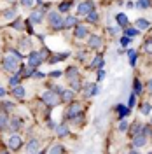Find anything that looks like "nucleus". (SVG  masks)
I'll return each mask as SVG.
<instances>
[{
	"instance_id": "40",
	"label": "nucleus",
	"mask_w": 152,
	"mask_h": 154,
	"mask_svg": "<svg viewBox=\"0 0 152 154\" xmlns=\"http://www.w3.org/2000/svg\"><path fill=\"white\" fill-rule=\"evenodd\" d=\"M142 135H145V137H152V125H143L142 126Z\"/></svg>"
},
{
	"instance_id": "41",
	"label": "nucleus",
	"mask_w": 152,
	"mask_h": 154,
	"mask_svg": "<svg viewBox=\"0 0 152 154\" xmlns=\"http://www.w3.org/2000/svg\"><path fill=\"white\" fill-rule=\"evenodd\" d=\"M12 28H14V30H23V28H26V25H25V21L16 19V21L12 23Z\"/></svg>"
},
{
	"instance_id": "34",
	"label": "nucleus",
	"mask_w": 152,
	"mask_h": 154,
	"mask_svg": "<svg viewBox=\"0 0 152 154\" xmlns=\"http://www.w3.org/2000/svg\"><path fill=\"white\" fill-rule=\"evenodd\" d=\"M16 7H9V9H5V11H2V16L4 18H7V19H11V18H14L16 16Z\"/></svg>"
},
{
	"instance_id": "6",
	"label": "nucleus",
	"mask_w": 152,
	"mask_h": 154,
	"mask_svg": "<svg viewBox=\"0 0 152 154\" xmlns=\"http://www.w3.org/2000/svg\"><path fill=\"white\" fill-rule=\"evenodd\" d=\"M19 61H21L19 58L9 54V56L4 58V68H5V70H9V72H16L18 67H19Z\"/></svg>"
},
{
	"instance_id": "39",
	"label": "nucleus",
	"mask_w": 152,
	"mask_h": 154,
	"mask_svg": "<svg viewBox=\"0 0 152 154\" xmlns=\"http://www.w3.org/2000/svg\"><path fill=\"white\" fill-rule=\"evenodd\" d=\"M143 51L149 53V54H152V37H149L147 40H145V44H143Z\"/></svg>"
},
{
	"instance_id": "47",
	"label": "nucleus",
	"mask_w": 152,
	"mask_h": 154,
	"mask_svg": "<svg viewBox=\"0 0 152 154\" xmlns=\"http://www.w3.org/2000/svg\"><path fill=\"white\" fill-rule=\"evenodd\" d=\"M19 2H21L23 7H28V9H32L35 5V0H19Z\"/></svg>"
},
{
	"instance_id": "55",
	"label": "nucleus",
	"mask_w": 152,
	"mask_h": 154,
	"mask_svg": "<svg viewBox=\"0 0 152 154\" xmlns=\"http://www.w3.org/2000/svg\"><path fill=\"white\" fill-rule=\"evenodd\" d=\"M126 5H128V7H129V9H135V2H128V4H126Z\"/></svg>"
},
{
	"instance_id": "37",
	"label": "nucleus",
	"mask_w": 152,
	"mask_h": 154,
	"mask_svg": "<svg viewBox=\"0 0 152 154\" xmlns=\"http://www.w3.org/2000/svg\"><path fill=\"white\" fill-rule=\"evenodd\" d=\"M68 84H70V89H74V91H81L82 89V81L81 79H77L74 82H68Z\"/></svg>"
},
{
	"instance_id": "10",
	"label": "nucleus",
	"mask_w": 152,
	"mask_h": 154,
	"mask_svg": "<svg viewBox=\"0 0 152 154\" xmlns=\"http://www.w3.org/2000/svg\"><path fill=\"white\" fill-rule=\"evenodd\" d=\"M115 112H117V117H119V121H121V119H126V117L129 116L131 109L128 105H124V103H117V105H115Z\"/></svg>"
},
{
	"instance_id": "35",
	"label": "nucleus",
	"mask_w": 152,
	"mask_h": 154,
	"mask_svg": "<svg viewBox=\"0 0 152 154\" xmlns=\"http://www.w3.org/2000/svg\"><path fill=\"white\" fill-rule=\"evenodd\" d=\"M70 7H72V2H70V0H68V2H61L59 7H58V12H68Z\"/></svg>"
},
{
	"instance_id": "14",
	"label": "nucleus",
	"mask_w": 152,
	"mask_h": 154,
	"mask_svg": "<svg viewBox=\"0 0 152 154\" xmlns=\"http://www.w3.org/2000/svg\"><path fill=\"white\" fill-rule=\"evenodd\" d=\"M38 151H40V142L37 138H32L26 144V154H38Z\"/></svg>"
},
{
	"instance_id": "31",
	"label": "nucleus",
	"mask_w": 152,
	"mask_h": 154,
	"mask_svg": "<svg viewBox=\"0 0 152 154\" xmlns=\"http://www.w3.org/2000/svg\"><path fill=\"white\" fill-rule=\"evenodd\" d=\"M12 95L16 96V98H25L26 91H25V88L23 86H16V88H12Z\"/></svg>"
},
{
	"instance_id": "52",
	"label": "nucleus",
	"mask_w": 152,
	"mask_h": 154,
	"mask_svg": "<svg viewBox=\"0 0 152 154\" xmlns=\"http://www.w3.org/2000/svg\"><path fill=\"white\" fill-rule=\"evenodd\" d=\"M33 77H35V79H44V77H46V74H44V72H37V70H35Z\"/></svg>"
},
{
	"instance_id": "11",
	"label": "nucleus",
	"mask_w": 152,
	"mask_h": 154,
	"mask_svg": "<svg viewBox=\"0 0 152 154\" xmlns=\"http://www.w3.org/2000/svg\"><path fill=\"white\" fill-rule=\"evenodd\" d=\"M7 145H9L12 151H18L19 147L23 145V140H21V137H19V135L12 133V135L9 137V142H7Z\"/></svg>"
},
{
	"instance_id": "44",
	"label": "nucleus",
	"mask_w": 152,
	"mask_h": 154,
	"mask_svg": "<svg viewBox=\"0 0 152 154\" xmlns=\"http://www.w3.org/2000/svg\"><path fill=\"white\" fill-rule=\"evenodd\" d=\"M119 42H121V46H123V48H128V46L131 44V38L126 37V35H123V37L119 38Z\"/></svg>"
},
{
	"instance_id": "30",
	"label": "nucleus",
	"mask_w": 152,
	"mask_h": 154,
	"mask_svg": "<svg viewBox=\"0 0 152 154\" xmlns=\"http://www.w3.org/2000/svg\"><path fill=\"white\" fill-rule=\"evenodd\" d=\"M19 48L23 49V51H30V49H32V40H30L28 37H23L21 42H19Z\"/></svg>"
},
{
	"instance_id": "46",
	"label": "nucleus",
	"mask_w": 152,
	"mask_h": 154,
	"mask_svg": "<svg viewBox=\"0 0 152 154\" xmlns=\"http://www.w3.org/2000/svg\"><path fill=\"white\" fill-rule=\"evenodd\" d=\"M135 105H136V95L131 93V95H129V100H128V107H129V109H133Z\"/></svg>"
},
{
	"instance_id": "53",
	"label": "nucleus",
	"mask_w": 152,
	"mask_h": 154,
	"mask_svg": "<svg viewBox=\"0 0 152 154\" xmlns=\"http://www.w3.org/2000/svg\"><path fill=\"white\" fill-rule=\"evenodd\" d=\"M147 91H149V93L152 95V77L149 79V81H147Z\"/></svg>"
},
{
	"instance_id": "16",
	"label": "nucleus",
	"mask_w": 152,
	"mask_h": 154,
	"mask_svg": "<svg viewBox=\"0 0 152 154\" xmlns=\"http://www.w3.org/2000/svg\"><path fill=\"white\" fill-rule=\"evenodd\" d=\"M89 37V28L86 26V25H77L75 26V38H86Z\"/></svg>"
},
{
	"instance_id": "12",
	"label": "nucleus",
	"mask_w": 152,
	"mask_h": 154,
	"mask_svg": "<svg viewBox=\"0 0 152 154\" xmlns=\"http://www.w3.org/2000/svg\"><path fill=\"white\" fill-rule=\"evenodd\" d=\"M44 12H46V9H35V11H32V14H30V21L32 23H42L44 21Z\"/></svg>"
},
{
	"instance_id": "42",
	"label": "nucleus",
	"mask_w": 152,
	"mask_h": 154,
	"mask_svg": "<svg viewBox=\"0 0 152 154\" xmlns=\"http://www.w3.org/2000/svg\"><path fill=\"white\" fill-rule=\"evenodd\" d=\"M35 74V68H32V67H25L23 68V77H32Z\"/></svg>"
},
{
	"instance_id": "18",
	"label": "nucleus",
	"mask_w": 152,
	"mask_h": 154,
	"mask_svg": "<svg viewBox=\"0 0 152 154\" xmlns=\"http://www.w3.org/2000/svg\"><path fill=\"white\" fill-rule=\"evenodd\" d=\"M142 123H140V121H135L133 125L129 126V130H128V135H129V137H131V138H133V137H136V135H140L142 133Z\"/></svg>"
},
{
	"instance_id": "24",
	"label": "nucleus",
	"mask_w": 152,
	"mask_h": 154,
	"mask_svg": "<svg viewBox=\"0 0 152 154\" xmlns=\"http://www.w3.org/2000/svg\"><path fill=\"white\" fill-rule=\"evenodd\" d=\"M49 154H65V145L53 144L51 147H49Z\"/></svg>"
},
{
	"instance_id": "5",
	"label": "nucleus",
	"mask_w": 152,
	"mask_h": 154,
	"mask_svg": "<svg viewBox=\"0 0 152 154\" xmlns=\"http://www.w3.org/2000/svg\"><path fill=\"white\" fill-rule=\"evenodd\" d=\"M81 93H82V96H84V98L96 96L98 93H100V86H98L96 82H87V84H84V86H82Z\"/></svg>"
},
{
	"instance_id": "15",
	"label": "nucleus",
	"mask_w": 152,
	"mask_h": 154,
	"mask_svg": "<svg viewBox=\"0 0 152 154\" xmlns=\"http://www.w3.org/2000/svg\"><path fill=\"white\" fill-rule=\"evenodd\" d=\"M147 140H149V137H145V135H136L131 138V147H143V145L147 144Z\"/></svg>"
},
{
	"instance_id": "58",
	"label": "nucleus",
	"mask_w": 152,
	"mask_h": 154,
	"mask_svg": "<svg viewBox=\"0 0 152 154\" xmlns=\"http://www.w3.org/2000/svg\"><path fill=\"white\" fill-rule=\"evenodd\" d=\"M0 154H9V152H7V151H5V152H0Z\"/></svg>"
},
{
	"instance_id": "56",
	"label": "nucleus",
	"mask_w": 152,
	"mask_h": 154,
	"mask_svg": "<svg viewBox=\"0 0 152 154\" xmlns=\"http://www.w3.org/2000/svg\"><path fill=\"white\" fill-rule=\"evenodd\" d=\"M0 96H5V89L4 88H0Z\"/></svg>"
},
{
	"instance_id": "27",
	"label": "nucleus",
	"mask_w": 152,
	"mask_h": 154,
	"mask_svg": "<svg viewBox=\"0 0 152 154\" xmlns=\"http://www.w3.org/2000/svg\"><path fill=\"white\" fill-rule=\"evenodd\" d=\"M124 35L129 37V38H133V37H136V35H140V30L135 28V26H126V28H124Z\"/></svg>"
},
{
	"instance_id": "3",
	"label": "nucleus",
	"mask_w": 152,
	"mask_h": 154,
	"mask_svg": "<svg viewBox=\"0 0 152 154\" xmlns=\"http://www.w3.org/2000/svg\"><path fill=\"white\" fill-rule=\"evenodd\" d=\"M40 100H42L49 109H54V107L61 102V100H59V95H56L53 89H51V91H44V95L40 96Z\"/></svg>"
},
{
	"instance_id": "23",
	"label": "nucleus",
	"mask_w": 152,
	"mask_h": 154,
	"mask_svg": "<svg viewBox=\"0 0 152 154\" xmlns=\"http://www.w3.org/2000/svg\"><path fill=\"white\" fill-rule=\"evenodd\" d=\"M133 93H135L136 96H140V95L143 93V84L140 82V79H138V77L133 81Z\"/></svg>"
},
{
	"instance_id": "49",
	"label": "nucleus",
	"mask_w": 152,
	"mask_h": 154,
	"mask_svg": "<svg viewBox=\"0 0 152 154\" xmlns=\"http://www.w3.org/2000/svg\"><path fill=\"white\" fill-rule=\"evenodd\" d=\"M77 60L79 61H86V51H79L77 53Z\"/></svg>"
},
{
	"instance_id": "17",
	"label": "nucleus",
	"mask_w": 152,
	"mask_h": 154,
	"mask_svg": "<svg viewBox=\"0 0 152 154\" xmlns=\"http://www.w3.org/2000/svg\"><path fill=\"white\" fill-rule=\"evenodd\" d=\"M105 65V60L102 54H96L95 58H93V61H91V65H89V68L91 70H100V68H103Z\"/></svg>"
},
{
	"instance_id": "54",
	"label": "nucleus",
	"mask_w": 152,
	"mask_h": 154,
	"mask_svg": "<svg viewBox=\"0 0 152 154\" xmlns=\"http://www.w3.org/2000/svg\"><path fill=\"white\" fill-rule=\"evenodd\" d=\"M47 126L51 128V130H56V128H58V125H56V123H53V121H47Z\"/></svg>"
},
{
	"instance_id": "48",
	"label": "nucleus",
	"mask_w": 152,
	"mask_h": 154,
	"mask_svg": "<svg viewBox=\"0 0 152 154\" xmlns=\"http://www.w3.org/2000/svg\"><path fill=\"white\" fill-rule=\"evenodd\" d=\"M12 103H11V102H4V103H2V109H4V112H7V110H11V109H12Z\"/></svg>"
},
{
	"instance_id": "8",
	"label": "nucleus",
	"mask_w": 152,
	"mask_h": 154,
	"mask_svg": "<svg viewBox=\"0 0 152 154\" xmlns=\"http://www.w3.org/2000/svg\"><path fill=\"white\" fill-rule=\"evenodd\" d=\"M87 46L91 49H100L103 46V38L100 37V35H96V33H93V35L87 37Z\"/></svg>"
},
{
	"instance_id": "21",
	"label": "nucleus",
	"mask_w": 152,
	"mask_h": 154,
	"mask_svg": "<svg viewBox=\"0 0 152 154\" xmlns=\"http://www.w3.org/2000/svg\"><path fill=\"white\" fill-rule=\"evenodd\" d=\"M115 21H117V26H121V28H126V26H129L128 16H126L124 12H119V14L115 16Z\"/></svg>"
},
{
	"instance_id": "20",
	"label": "nucleus",
	"mask_w": 152,
	"mask_h": 154,
	"mask_svg": "<svg viewBox=\"0 0 152 154\" xmlns=\"http://www.w3.org/2000/svg\"><path fill=\"white\" fill-rule=\"evenodd\" d=\"M56 135H58V137H61V138L70 135V128H68L67 121H65V123H61V125H58V128H56Z\"/></svg>"
},
{
	"instance_id": "22",
	"label": "nucleus",
	"mask_w": 152,
	"mask_h": 154,
	"mask_svg": "<svg viewBox=\"0 0 152 154\" xmlns=\"http://www.w3.org/2000/svg\"><path fill=\"white\" fill-rule=\"evenodd\" d=\"M135 28L138 30H149L150 28V21H147L145 18H138L135 21Z\"/></svg>"
},
{
	"instance_id": "32",
	"label": "nucleus",
	"mask_w": 152,
	"mask_h": 154,
	"mask_svg": "<svg viewBox=\"0 0 152 154\" xmlns=\"http://www.w3.org/2000/svg\"><path fill=\"white\" fill-rule=\"evenodd\" d=\"M117 128H119L121 133H128V130H129V123H128V119H121Z\"/></svg>"
},
{
	"instance_id": "28",
	"label": "nucleus",
	"mask_w": 152,
	"mask_h": 154,
	"mask_svg": "<svg viewBox=\"0 0 152 154\" xmlns=\"http://www.w3.org/2000/svg\"><path fill=\"white\" fill-rule=\"evenodd\" d=\"M68 56H70V51H68V53H59V54H56V56H51V60H49V63H56V61H63V60H67Z\"/></svg>"
},
{
	"instance_id": "45",
	"label": "nucleus",
	"mask_w": 152,
	"mask_h": 154,
	"mask_svg": "<svg viewBox=\"0 0 152 154\" xmlns=\"http://www.w3.org/2000/svg\"><path fill=\"white\" fill-rule=\"evenodd\" d=\"M108 33H110L112 37L119 35V33H121V26H108Z\"/></svg>"
},
{
	"instance_id": "19",
	"label": "nucleus",
	"mask_w": 152,
	"mask_h": 154,
	"mask_svg": "<svg viewBox=\"0 0 152 154\" xmlns=\"http://www.w3.org/2000/svg\"><path fill=\"white\" fill-rule=\"evenodd\" d=\"M77 25H79V21H77L75 16H65L63 18V28H75Z\"/></svg>"
},
{
	"instance_id": "4",
	"label": "nucleus",
	"mask_w": 152,
	"mask_h": 154,
	"mask_svg": "<svg viewBox=\"0 0 152 154\" xmlns=\"http://www.w3.org/2000/svg\"><path fill=\"white\" fill-rule=\"evenodd\" d=\"M96 11V5L93 0H82V2H79V5H77V14L79 16H87L89 12H93Z\"/></svg>"
},
{
	"instance_id": "36",
	"label": "nucleus",
	"mask_w": 152,
	"mask_h": 154,
	"mask_svg": "<svg viewBox=\"0 0 152 154\" xmlns=\"http://www.w3.org/2000/svg\"><path fill=\"white\" fill-rule=\"evenodd\" d=\"M19 81H21V75H19V74H14V75L9 79V86H12V88L19 86Z\"/></svg>"
},
{
	"instance_id": "60",
	"label": "nucleus",
	"mask_w": 152,
	"mask_h": 154,
	"mask_svg": "<svg viewBox=\"0 0 152 154\" xmlns=\"http://www.w3.org/2000/svg\"><path fill=\"white\" fill-rule=\"evenodd\" d=\"M9 2H14V0H9Z\"/></svg>"
},
{
	"instance_id": "25",
	"label": "nucleus",
	"mask_w": 152,
	"mask_h": 154,
	"mask_svg": "<svg viewBox=\"0 0 152 154\" xmlns=\"http://www.w3.org/2000/svg\"><path fill=\"white\" fill-rule=\"evenodd\" d=\"M126 53H128V56H129V65L135 67V65H136V58H138V51H136V49H126Z\"/></svg>"
},
{
	"instance_id": "13",
	"label": "nucleus",
	"mask_w": 152,
	"mask_h": 154,
	"mask_svg": "<svg viewBox=\"0 0 152 154\" xmlns=\"http://www.w3.org/2000/svg\"><path fill=\"white\" fill-rule=\"evenodd\" d=\"M74 98H75V91H74V89H63V93L59 95V100H61L63 103H72Z\"/></svg>"
},
{
	"instance_id": "33",
	"label": "nucleus",
	"mask_w": 152,
	"mask_h": 154,
	"mask_svg": "<svg viewBox=\"0 0 152 154\" xmlns=\"http://www.w3.org/2000/svg\"><path fill=\"white\" fill-rule=\"evenodd\" d=\"M138 9H149L152 5V0H136V4H135Z\"/></svg>"
},
{
	"instance_id": "7",
	"label": "nucleus",
	"mask_w": 152,
	"mask_h": 154,
	"mask_svg": "<svg viewBox=\"0 0 152 154\" xmlns=\"http://www.w3.org/2000/svg\"><path fill=\"white\" fill-rule=\"evenodd\" d=\"M42 61H44V58H42V54H40V51H30V54H28V67L37 68Z\"/></svg>"
},
{
	"instance_id": "38",
	"label": "nucleus",
	"mask_w": 152,
	"mask_h": 154,
	"mask_svg": "<svg viewBox=\"0 0 152 154\" xmlns=\"http://www.w3.org/2000/svg\"><path fill=\"white\" fill-rule=\"evenodd\" d=\"M9 126H11V130H19V126H21V119L19 117H16V119H12V121H9Z\"/></svg>"
},
{
	"instance_id": "26",
	"label": "nucleus",
	"mask_w": 152,
	"mask_h": 154,
	"mask_svg": "<svg viewBox=\"0 0 152 154\" xmlns=\"http://www.w3.org/2000/svg\"><path fill=\"white\" fill-rule=\"evenodd\" d=\"M86 21H87L89 25H96V23L100 21V14H98L96 11H93V12H89V14L86 16Z\"/></svg>"
},
{
	"instance_id": "9",
	"label": "nucleus",
	"mask_w": 152,
	"mask_h": 154,
	"mask_svg": "<svg viewBox=\"0 0 152 154\" xmlns=\"http://www.w3.org/2000/svg\"><path fill=\"white\" fill-rule=\"evenodd\" d=\"M65 75H67L68 82H74L77 79H81V70L77 67H68L67 70H65Z\"/></svg>"
},
{
	"instance_id": "2",
	"label": "nucleus",
	"mask_w": 152,
	"mask_h": 154,
	"mask_svg": "<svg viewBox=\"0 0 152 154\" xmlns=\"http://www.w3.org/2000/svg\"><path fill=\"white\" fill-rule=\"evenodd\" d=\"M47 21L49 26L53 30H63V18H61V12L58 11H49L47 12Z\"/></svg>"
},
{
	"instance_id": "62",
	"label": "nucleus",
	"mask_w": 152,
	"mask_h": 154,
	"mask_svg": "<svg viewBox=\"0 0 152 154\" xmlns=\"http://www.w3.org/2000/svg\"><path fill=\"white\" fill-rule=\"evenodd\" d=\"M150 138H152V137H150Z\"/></svg>"
},
{
	"instance_id": "61",
	"label": "nucleus",
	"mask_w": 152,
	"mask_h": 154,
	"mask_svg": "<svg viewBox=\"0 0 152 154\" xmlns=\"http://www.w3.org/2000/svg\"><path fill=\"white\" fill-rule=\"evenodd\" d=\"M40 154H44V152H40Z\"/></svg>"
},
{
	"instance_id": "59",
	"label": "nucleus",
	"mask_w": 152,
	"mask_h": 154,
	"mask_svg": "<svg viewBox=\"0 0 152 154\" xmlns=\"http://www.w3.org/2000/svg\"><path fill=\"white\" fill-rule=\"evenodd\" d=\"M147 154H152V151H149V152H147Z\"/></svg>"
},
{
	"instance_id": "50",
	"label": "nucleus",
	"mask_w": 152,
	"mask_h": 154,
	"mask_svg": "<svg viewBox=\"0 0 152 154\" xmlns=\"http://www.w3.org/2000/svg\"><path fill=\"white\" fill-rule=\"evenodd\" d=\"M61 74H63V72H61V70H53V72H51V74H49V77H53V79H58V77L61 75Z\"/></svg>"
},
{
	"instance_id": "1",
	"label": "nucleus",
	"mask_w": 152,
	"mask_h": 154,
	"mask_svg": "<svg viewBox=\"0 0 152 154\" xmlns=\"http://www.w3.org/2000/svg\"><path fill=\"white\" fill-rule=\"evenodd\" d=\"M82 112H84V105L81 102H72V103H68V109L65 112V119L72 121V119H75L77 116H81Z\"/></svg>"
},
{
	"instance_id": "57",
	"label": "nucleus",
	"mask_w": 152,
	"mask_h": 154,
	"mask_svg": "<svg viewBox=\"0 0 152 154\" xmlns=\"http://www.w3.org/2000/svg\"><path fill=\"white\" fill-rule=\"evenodd\" d=\"M126 154H140V152H138V151H135V149H133V151H129V152H126Z\"/></svg>"
},
{
	"instance_id": "29",
	"label": "nucleus",
	"mask_w": 152,
	"mask_h": 154,
	"mask_svg": "<svg viewBox=\"0 0 152 154\" xmlns=\"http://www.w3.org/2000/svg\"><path fill=\"white\" fill-rule=\"evenodd\" d=\"M140 112H142L143 116H149L152 112V103L150 102H143L142 105H140Z\"/></svg>"
},
{
	"instance_id": "43",
	"label": "nucleus",
	"mask_w": 152,
	"mask_h": 154,
	"mask_svg": "<svg viewBox=\"0 0 152 154\" xmlns=\"http://www.w3.org/2000/svg\"><path fill=\"white\" fill-rule=\"evenodd\" d=\"M7 125H9V119L2 114V116H0V130H5V128H7Z\"/></svg>"
},
{
	"instance_id": "51",
	"label": "nucleus",
	"mask_w": 152,
	"mask_h": 154,
	"mask_svg": "<svg viewBox=\"0 0 152 154\" xmlns=\"http://www.w3.org/2000/svg\"><path fill=\"white\" fill-rule=\"evenodd\" d=\"M96 75H98V77H96V79H98V81H103V79H105V70H103V68H100V70H98V74H96Z\"/></svg>"
}]
</instances>
